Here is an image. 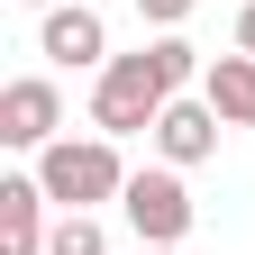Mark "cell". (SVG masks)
Listing matches in <instances>:
<instances>
[{
	"mask_svg": "<svg viewBox=\"0 0 255 255\" xmlns=\"http://www.w3.org/2000/svg\"><path fill=\"white\" fill-rule=\"evenodd\" d=\"M219 137H228V119H219L210 101H201V91H182V101H164V119H155V164H210V155H219Z\"/></svg>",
	"mask_w": 255,
	"mask_h": 255,
	"instance_id": "6",
	"label": "cell"
},
{
	"mask_svg": "<svg viewBox=\"0 0 255 255\" xmlns=\"http://www.w3.org/2000/svg\"><path fill=\"white\" fill-rule=\"evenodd\" d=\"M46 255H110L101 210H55V237H46Z\"/></svg>",
	"mask_w": 255,
	"mask_h": 255,
	"instance_id": "9",
	"label": "cell"
},
{
	"mask_svg": "<svg viewBox=\"0 0 255 255\" xmlns=\"http://www.w3.org/2000/svg\"><path fill=\"white\" fill-rule=\"evenodd\" d=\"M46 182L37 173H0V255H46L55 237V219H46Z\"/></svg>",
	"mask_w": 255,
	"mask_h": 255,
	"instance_id": "7",
	"label": "cell"
},
{
	"mask_svg": "<svg viewBox=\"0 0 255 255\" xmlns=\"http://www.w3.org/2000/svg\"><path fill=\"white\" fill-rule=\"evenodd\" d=\"M237 55H255V0L237 9Z\"/></svg>",
	"mask_w": 255,
	"mask_h": 255,
	"instance_id": "11",
	"label": "cell"
},
{
	"mask_svg": "<svg viewBox=\"0 0 255 255\" xmlns=\"http://www.w3.org/2000/svg\"><path fill=\"white\" fill-rule=\"evenodd\" d=\"M119 219L137 228V246H182L191 237V191H182V164H137L128 173V191H119Z\"/></svg>",
	"mask_w": 255,
	"mask_h": 255,
	"instance_id": "3",
	"label": "cell"
},
{
	"mask_svg": "<svg viewBox=\"0 0 255 255\" xmlns=\"http://www.w3.org/2000/svg\"><path fill=\"white\" fill-rule=\"evenodd\" d=\"M137 255H182V246H137Z\"/></svg>",
	"mask_w": 255,
	"mask_h": 255,
	"instance_id": "12",
	"label": "cell"
},
{
	"mask_svg": "<svg viewBox=\"0 0 255 255\" xmlns=\"http://www.w3.org/2000/svg\"><path fill=\"white\" fill-rule=\"evenodd\" d=\"M201 73H210V55L182 46V27L155 37V46H137V55H110L101 73H91V128H101V137H155L164 101L201 91Z\"/></svg>",
	"mask_w": 255,
	"mask_h": 255,
	"instance_id": "1",
	"label": "cell"
},
{
	"mask_svg": "<svg viewBox=\"0 0 255 255\" xmlns=\"http://www.w3.org/2000/svg\"><path fill=\"white\" fill-rule=\"evenodd\" d=\"M37 55L55 73H101L110 64V18L91 9V0H64V9H46V27H37Z\"/></svg>",
	"mask_w": 255,
	"mask_h": 255,
	"instance_id": "5",
	"label": "cell"
},
{
	"mask_svg": "<svg viewBox=\"0 0 255 255\" xmlns=\"http://www.w3.org/2000/svg\"><path fill=\"white\" fill-rule=\"evenodd\" d=\"M37 182H46V201L55 210H119V191H128V155L119 137H55L37 155Z\"/></svg>",
	"mask_w": 255,
	"mask_h": 255,
	"instance_id": "2",
	"label": "cell"
},
{
	"mask_svg": "<svg viewBox=\"0 0 255 255\" xmlns=\"http://www.w3.org/2000/svg\"><path fill=\"white\" fill-rule=\"evenodd\" d=\"M191 9H201V0H137V18L155 27V37H173V27H182Z\"/></svg>",
	"mask_w": 255,
	"mask_h": 255,
	"instance_id": "10",
	"label": "cell"
},
{
	"mask_svg": "<svg viewBox=\"0 0 255 255\" xmlns=\"http://www.w3.org/2000/svg\"><path fill=\"white\" fill-rule=\"evenodd\" d=\"M55 137H64V91H55V73H18V82H0V146L46 155Z\"/></svg>",
	"mask_w": 255,
	"mask_h": 255,
	"instance_id": "4",
	"label": "cell"
},
{
	"mask_svg": "<svg viewBox=\"0 0 255 255\" xmlns=\"http://www.w3.org/2000/svg\"><path fill=\"white\" fill-rule=\"evenodd\" d=\"M201 101L228 119V128H255V55H210V73H201Z\"/></svg>",
	"mask_w": 255,
	"mask_h": 255,
	"instance_id": "8",
	"label": "cell"
},
{
	"mask_svg": "<svg viewBox=\"0 0 255 255\" xmlns=\"http://www.w3.org/2000/svg\"><path fill=\"white\" fill-rule=\"evenodd\" d=\"M27 9H64V0H27Z\"/></svg>",
	"mask_w": 255,
	"mask_h": 255,
	"instance_id": "13",
	"label": "cell"
}]
</instances>
